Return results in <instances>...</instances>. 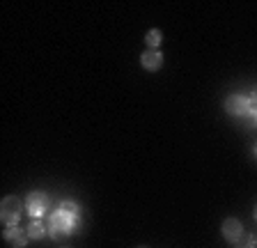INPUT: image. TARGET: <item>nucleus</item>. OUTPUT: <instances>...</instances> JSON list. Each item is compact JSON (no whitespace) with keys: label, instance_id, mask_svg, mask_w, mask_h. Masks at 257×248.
I'll list each match as a JSON object with an SVG mask.
<instances>
[{"label":"nucleus","instance_id":"10","mask_svg":"<svg viewBox=\"0 0 257 248\" xmlns=\"http://www.w3.org/2000/svg\"><path fill=\"white\" fill-rule=\"evenodd\" d=\"M241 122H243V127H246V129H257V106H252L250 110L243 115V119H241Z\"/></svg>","mask_w":257,"mask_h":248},{"label":"nucleus","instance_id":"5","mask_svg":"<svg viewBox=\"0 0 257 248\" xmlns=\"http://www.w3.org/2000/svg\"><path fill=\"white\" fill-rule=\"evenodd\" d=\"M223 237H225V241H230V243H236L243 239V225H241L239 218L223 221Z\"/></svg>","mask_w":257,"mask_h":248},{"label":"nucleus","instance_id":"15","mask_svg":"<svg viewBox=\"0 0 257 248\" xmlns=\"http://www.w3.org/2000/svg\"><path fill=\"white\" fill-rule=\"evenodd\" d=\"M255 157H257V145H255Z\"/></svg>","mask_w":257,"mask_h":248},{"label":"nucleus","instance_id":"13","mask_svg":"<svg viewBox=\"0 0 257 248\" xmlns=\"http://www.w3.org/2000/svg\"><path fill=\"white\" fill-rule=\"evenodd\" d=\"M257 246V241H255V237H248V248H255Z\"/></svg>","mask_w":257,"mask_h":248},{"label":"nucleus","instance_id":"3","mask_svg":"<svg viewBox=\"0 0 257 248\" xmlns=\"http://www.w3.org/2000/svg\"><path fill=\"white\" fill-rule=\"evenodd\" d=\"M48 209V195L44 191H32L26 200V211L32 218H42Z\"/></svg>","mask_w":257,"mask_h":248},{"label":"nucleus","instance_id":"14","mask_svg":"<svg viewBox=\"0 0 257 248\" xmlns=\"http://www.w3.org/2000/svg\"><path fill=\"white\" fill-rule=\"evenodd\" d=\"M255 221H257V205H255Z\"/></svg>","mask_w":257,"mask_h":248},{"label":"nucleus","instance_id":"8","mask_svg":"<svg viewBox=\"0 0 257 248\" xmlns=\"http://www.w3.org/2000/svg\"><path fill=\"white\" fill-rule=\"evenodd\" d=\"M46 234H48V227H44V223L39 221V218H32V223L26 230V237L28 239H42V237H46Z\"/></svg>","mask_w":257,"mask_h":248},{"label":"nucleus","instance_id":"6","mask_svg":"<svg viewBox=\"0 0 257 248\" xmlns=\"http://www.w3.org/2000/svg\"><path fill=\"white\" fill-rule=\"evenodd\" d=\"M140 65H143V69L147 71H156L161 69V65H163V55H161V51H145L143 55H140Z\"/></svg>","mask_w":257,"mask_h":248},{"label":"nucleus","instance_id":"9","mask_svg":"<svg viewBox=\"0 0 257 248\" xmlns=\"http://www.w3.org/2000/svg\"><path fill=\"white\" fill-rule=\"evenodd\" d=\"M161 39H163L161 30H150V33H147V37H145V42H147L150 51H156V46H161Z\"/></svg>","mask_w":257,"mask_h":248},{"label":"nucleus","instance_id":"1","mask_svg":"<svg viewBox=\"0 0 257 248\" xmlns=\"http://www.w3.org/2000/svg\"><path fill=\"white\" fill-rule=\"evenodd\" d=\"M78 232V218H71L69 214H64L62 209L53 211L48 218V237L53 239H67L69 234Z\"/></svg>","mask_w":257,"mask_h":248},{"label":"nucleus","instance_id":"2","mask_svg":"<svg viewBox=\"0 0 257 248\" xmlns=\"http://www.w3.org/2000/svg\"><path fill=\"white\" fill-rule=\"evenodd\" d=\"M21 214H23L21 198L7 195V198L3 200V205H0V216H3V221H5L7 225H16V223L21 221Z\"/></svg>","mask_w":257,"mask_h":248},{"label":"nucleus","instance_id":"12","mask_svg":"<svg viewBox=\"0 0 257 248\" xmlns=\"http://www.w3.org/2000/svg\"><path fill=\"white\" fill-rule=\"evenodd\" d=\"M248 99H250V103H252V106H257V87L250 92V97H248Z\"/></svg>","mask_w":257,"mask_h":248},{"label":"nucleus","instance_id":"7","mask_svg":"<svg viewBox=\"0 0 257 248\" xmlns=\"http://www.w3.org/2000/svg\"><path fill=\"white\" fill-rule=\"evenodd\" d=\"M5 239L12 243L14 248H23L26 246V237H23V232H21V227H16V225H10L5 230Z\"/></svg>","mask_w":257,"mask_h":248},{"label":"nucleus","instance_id":"4","mask_svg":"<svg viewBox=\"0 0 257 248\" xmlns=\"http://www.w3.org/2000/svg\"><path fill=\"white\" fill-rule=\"evenodd\" d=\"M250 108H252L250 99L243 97V94H230V97L225 99V110L230 115H234V117H243Z\"/></svg>","mask_w":257,"mask_h":248},{"label":"nucleus","instance_id":"11","mask_svg":"<svg viewBox=\"0 0 257 248\" xmlns=\"http://www.w3.org/2000/svg\"><path fill=\"white\" fill-rule=\"evenodd\" d=\"M60 209H62L64 214H69L71 218H78V214H80V207L76 205L74 200H64L62 205H60Z\"/></svg>","mask_w":257,"mask_h":248}]
</instances>
